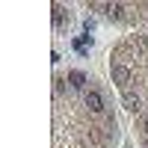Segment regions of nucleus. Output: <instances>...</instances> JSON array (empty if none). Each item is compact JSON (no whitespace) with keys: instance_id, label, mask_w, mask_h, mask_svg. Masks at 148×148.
I'll use <instances>...</instances> for the list:
<instances>
[{"instance_id":"nucleus-1","label":"nucleus","mask_w":148,"mask_h":148,"mask_svg":"<svg viewBox=\"0 0 148 148\" xmlns=\"http://www.w3.org/2000/svg\"><path fill=\"white\" fill-rule=\"evenodd\" d=\"M130 68L127 65H121V62H113V83L121 86V89H127V83H130Z\"/></svg>"},{"instance_id":"nucleus-2","label":"nucleus","mask_w":148,"mask_h":148,"mask_svg":"<svg viewBox=\"0 0 148 148\" xmlns=\"http://www.w3.org/2000/svg\"><path fill=\"white\" fill-rule=\"evenodd\" d=\"M86 107H89L92 113H104V98H101V92H95V89L86 92Z\"/></svg>"},{"instance_id":"nucleus-3","label":"nucleus","mask_w":148,"mask_h":148,"mask_svg":"<svg viewBox=\"0 0 148 148\" xmlns=\"http://www.w3.org/2000/svg\"><path fill=\"white\" fill-rule=\"evenodd\" d=\"M125 107L130 110V113H139V95H133V92H125Z\"/></svg>"},{"instance_id":"nucleus-4","label":"nucleus","mask_w":148,"mask_h":148,"mask_svg":"<svg viewBox=\"0 0 148 148\" xmlns=\"http://www.w3.org/2000/svg\"><path fill=\"white\" fill-rule=\"evenodd\" d=\"M68 80H71L74 89H83V86H86V77H83L80 71H71V74H68Z\"/></svg>"},{"instance_id":"nucleus-5","label":"nucleus","mask_w":148,"mask_h":148,"mask_svg":"<svg viewBox=\"0 0 148 148\" xmlns=\"http://www.w3.org/2000/svg\"><path fill=\"white\" fill-rule=\"evenodd\" d=\"M121 12H125V9H121V3H107V15H110V18H116V21H119V18H121Z\"/></svg>"},{"instance_id":"nucleus-6","label":"nucleus","mask_w":148,"mask_h":148,"mask_svg":"<svg viewBox=\"0 0 148 148\" xmlns=\"http://www.w3.org/2000/svg\"><path fill=\"white\" fill-rule=\"evenodd\" d=\"M142 130H145V133H148V113H145V116H142Z\"/></svg>"}]
</instances>
